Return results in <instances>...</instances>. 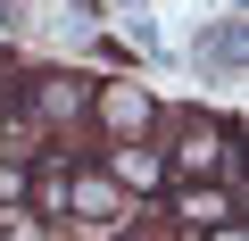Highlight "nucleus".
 Segmentation results:
<instances>
[{
  "mask_svg": "<svg viewBox=\"0 0 249 241\" xmlns=\"http://www.w3.org/2000/svg\"><path fill=\"white\" fill-rule=\"evenodd\" d=\"M241 50H249V34H241V17H216L208 34H199V75H216V83H241Z\"/></svg>",
  "mask_w": 249,
  "mask_h": 241,
  "instance_id": "1",
  "label": "nucleus"
},
{
  "mask_svg": "<svg viewBox=\"0 0 249 241\" xmlns=\"http://www.w3.org/2000/svg\"><path fill=\"white\" fill-rule=\"evenodd\" d=\"M25 108L42 116V125H67V116L91 108V83H75V75H42V83L25 92Z\"/></svg>",
  "mask_w": 249,
  "mask_h": 241,
  "instance_id": "2",
  "label": "nucleus"
},
{
  "mask_svg": "<svg viewBox=\"0 0 249 241\" xmlns=\"http://www.w3.org/2000/svg\"><path fill=\"white\" fill-rule=\"evenodd\" d=\"M175 167H183V175H216V167H232V133L191 125V133H183V150H175Z\"/></svg>",
  "mask_w": 249,
  "mask_h": 241,
  "instance_id": "3",
  "label": "nucleus"
},
{
  "mask_svg": "<svg viewBox=\"0 0 249 241\" xmlns=\"http://www.w3.org/2000/svg\"><path fill=\"white\" fill-rule=\"evenodd\" d=\"M100 116H108V125H116L124 142H133V133L150 125L158 108H150V92H142V83H108V92H100Z\"/></svg>",
  "mask_w": 249,
  "mask_h": 241,
  "instance_id": "4",
  "label": "nucleus"
},
{
  "mask_svg": "<svg viewBox=\"0 0 249 241\" xmlns=\"http://www.w3.org/2000/svg\"><path fill=\"white\" fill-rule=\"evenodd\" d=\"M175 216H183L191 233H208V224H224V216H241V200H232V191H183V200H175Z\"/></svg>",
  "mask_w": 249,
  "mask_h": 241,
  "instance_id": "5",
  "label": "nucleus"
},
{
  "mask_svg": "<svg viewBox=\"0 0 249 241\" xmlns=\"http://www.w3.org/2000/svg\"><path fill=\"white\" fill-rule=\"evenodd\" d=\"M108 175H116V183H142V191H150V183H158V158H150L142 142H124V150L108 158Z\"/></svg>",
  "mask_w": 249,
  "mask_h": 241,
  "instance_id": "6",
  "label": "nucleus"
},
{
  "mask_svg": "<svg viewBox=\"0 0 249 241\" xmlns=\"http://www.w3.org/2000/svg\"><path fill=\"white\" fill-rule=\"evenodd\" d=\"M108 9H116V17H133V9H150V0H108Z\"/></svg>",
  "mask_w": 249,
  "mask_h": 241,
  "instance_id": "7",
  "label": "nucleus"
}]
</instances>
